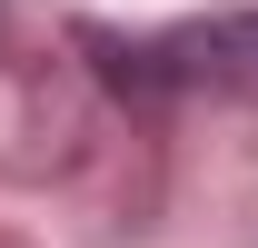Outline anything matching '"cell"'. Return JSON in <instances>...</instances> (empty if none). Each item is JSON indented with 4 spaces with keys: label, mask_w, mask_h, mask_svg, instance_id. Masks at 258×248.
Masks as SVG:
<instances>
[{
    "label": "cell",
    "mask_w": 258,
    "mask_h": 248,
    "mask_svg": "<svg viewBox=\"0 0 258 248\" xmlns=\"http://www.w3.org/2000/svg\"><path fill=\"white\" fill-rule=\"evenodd\" d=\"M99 80L129 99H258V10H219V20H169V30H80Z\"/></svg>",
    "instance_id": "cell-1"
}]
</instances>
